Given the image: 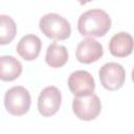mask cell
Returning a JSON list of instances; mask_svg holds the SVG:
<instances>
[{
  "label": "cell",
  "instance_id": "obj_1",
  "mask_svg": "<svg viewBox=\"0 0 134 134\" xmlns=\"http://www.w3.org/2000/svg\"><path fill=\"white\" fill-rule=\"evenodd\" d=\"M111 28L110 16L100 8H92L83 13L77 20V29L82 36L103 37Z\"/></svg>",
  "mask_w": 134,
  "mask_h": 134
},
{
  "label": "cell",
  "instance_id": "obj_2",
  "mask_svg": "<svg viewBox=\"0 0 134 134\" xmlns=\"http://www.w3.org/2000/svg\"><path fill=\"white\" fill-rule=\"evenodd\" d=\"M39 27L47 38L52 40H66L71 34L69 21L55 13H49L41 17Z\"/></svg>",
  "mask_w": 134,
  "mask_h": 134
},
{
  "label": "cell",
  "instance_id": "obj_3",
  "mask_svg": "<svg viewBox=\"0 0 134 134\" xmlns=\"http://www.w3.org/2000/svg\"><path fill=\"white\" fill-rule=\"evenodd\" d=\"M30 103V94L23 86H14L5 92L4 106L6 111L12 115L20 116L27 113Z\"/></svg>",
  "mask_w": 134,
  "mask_h": 134
},
{
  "label": "cell",
  "instance_id": "obj_4",
  "mask_svg": "<svg viewBox=\"0 0 134 134\" xmlns=\"http://www.w3.org/2000/svg\"><path fill=\"white\" fill-rule=\"evenodd\" d=\"M72 110L75 116L82 120L89 121L95 119L102 110L100 99L94 93L74 97L72 100Z\"/></svg>",
  "mask_w": 134,
  "mask_h": 134
},
{
  "label": "cell",
  "instance_id": "obj_5",
  "mask_svg": "<svg viewBox=\"0 0 134 134\" xmlns=\"http://www.w3.org/2000/svg\"><path fill=\"white\" fill-rule=\"evenodd\" d=\"M98 75L103 87L110 91L120 89L126 80V71L124 67L116 62L104 64L98 71Z\"/></svg>",
  "mask_w": 134,
  "mask_h": 134
},
{
  "label": "cell",
  "instance_id": "obj_6",
  "mask_svg": "<svg viewBox=\"0 0 134 134\" xmlns=\"http://www.w3.org/2000/svg\"><path fill=\"white\" fill-rule=\"evenodd\" d=\"M62 103L61 91L55 86H48L44 88L38 97V110L39 113L45 117L55 114Z\"/></svg>",
  "mask_w": 134,
  "mask_h": 134
},
{
  "label": "cell",
  "instance_id": "obj_7",
  "mask_svg": "<svg viewBox=\"0 0 134 134\" xmlns=\"http://www.w3.org/2000/svg\"><path fill=\"white\" fill-rule=\"evenodd\" d=\"M68 87L70 92L75 96H85L93 93L95 83L93 76L86 70L73 71L68 79Z\"/></svg>",
  "mask_w": 134,
  "mask_h": 134
},
{
  "label": "cell",
  "instance_id": "obj_8",
  "mask_svg": "<svg viewBox=\"0 0 134 134\" xmlns=\"http://www.w3.org/2000/svg\"><path fill=\"white\" fill-rule=\"evenodd\" d=\"M103 45L93 38H86L82 40L77 44L75 51L77 61L84 64H91L96 62L103 57Z\"/></svg>",
  "mask_w": 134,
  "mask_h": 134
},
{
  "label": "cell",
  "instance_id": "obj_9",
  "mask_svg": "<svg viewBox=\"0 0 134 134\" xmlns=\"http://www.w3.org/2000/svg\"><path fill=\"white\" fill-rule=\"evenodd\" d=\"M134 49V39L126 31L115 34L109 42L110 53L117 58H125L132 53Z\"/></svg>",
  "mask_w": 134,
  "mask_h": 134
},
{
  "label": "cell",
  "instance_id": "obj_10",
  "mask_svg": "<svg viewBox=\"0 0 134 134\" xmlns=\"http://www.w3.org/2000/svg\"><path fill=\"white\" fill-rule=\"evenodd\" d=\"M41 48H42V42L40 38L36 35L30 34L20 39L16 50L22 59L26 61H32L38 58Z\"/></svg>",
  "mask_w": 134,
  "mask_h": 134
},
{
  "label": "cell",
  "instance_id": "obj_11",
  "mask_svg": "<svg viewBox=\"0 0 134 134\" xmlns=\"http://www.w3.org/2000/svg\"><path fill=\"white\" fill-rule=\"evenodd\" d=\"M22 64L13 55H2L0 58V79L10 82L20 76Z\"/></svg>",
  "mask_w": 134,
  "mask_h": 134
},
{
  "label": "cell",
  "instance_id": "obj_12",
  "mask_svg": "<svg viewBox=\"0 0 134 134\" xmlns=\"http://www.w3.org/2000/svg\"><path fill=\"white\" fill-rule=\"evenodd\" d=\"M45 61L52 68H60L64 66L68 61V51L66 47L57 43H51L47 47Z\"/></svg>",
  "mask_w": 134,
  "mask_h": 134
},
{
  "label": "cell",
  "instance_id": "obj_13",
  "mask_svg": "<svg viewBox=\"0 0 134 134\" xmlns=\"http://www.w3.org/2000/svg\"><path fill=\"white\" fill-rule=\"evenodd\" d=\"M17 32V26L12 17L0 16V44L5 45L13 41Z\"/></svg>",
  "mask_w": 134,
  "mask_h": 134
},
{
  "label": "cell",
  "instance_id": "obj_14",
  "mask_svg": "<svg viewBox=\"0 0 134 134\" xmlns=\"http://www.w3.org/2000/svg\"><path fill=\"white\" fill-rule=\"evenodd\" d=\"M132 81L134 82V68H133V70H132Z\"/></svg>",
  "mask_w": 134,
  "mask_h": 134
}]
</instances>
